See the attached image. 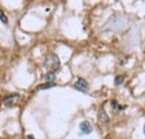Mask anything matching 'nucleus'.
<instances>
[{
    "mask_svg": "<svg viewBox=\"0 0 145 139\" xmlns=\"http://www.w3.org/2000/svg\"><path fill=\"white\" fill-rule=\"evenodd\" d=\"M45 68L48 70V72H52V73H55L57 72L59 68H60V61L58 58V56L56 54H48L45 58V63H44Z\"/></svg>",
    "mask_w": 145,
    "mask_h": 139,
    "instance_id": "1",
    "label": "nucleus"
},
{
    "mask_svg": "<svg viewBox=\"0 0 145 139\" xmlns=\"http://www.w3.org/2000/svg\"><path fill=\"white\" fill-rule=\"evenodd\" d=\"M74 87H75L76 90H78V91H80V92H87V91H88V83H87V81L84 80V79H78V80L75 82Z\"/></svg>",
    "mask_w": 145,
    "mask_h": 139,
    "instance_id": "2",
    "label": "nucleus"
},
{
    "mask_svg": "<svg viewBox=\"0 0 145 139\" xmlns=\"http://www.w3.org/2000/svg\"><path fill=\"white\" fill-rule=\"evenodd\" d=\"M79 129H80V132L83 135H89L91 131H93V127L88 121H83L79 124Z\"/></svg>",
    "mask_w": 145,
    "mask_h": 139,
    "instance_id": "3",
    "label": "nucleus"
},
{
    "mask_svg": "<svg viewBox=\"0 0 145 139\" xmlns=\"http://www.w3.org/2000/svg\"><path fill=\"white\" fill-rule=\"evenodd\" d=\"M98 119H99L102 122H108L109 121L108 116L106 115V112H105L104 110H101V111L98 112Z\"/></svg>",
    "mask_w": 145,
    "mask_h": 139,
    "instance_id": "4",
    "label": "nucleus"
},
{
    "mask_svg": "<svg viewBox=\"0 0 145 139\" xmlns=\"http://www.w3.org/2000/svg\"><path fill=\"white\" fill-rule=\"evenodd\" d=\"M44 79H45V81L47 82V83H54L55 79H56V76H55V73H52V72H48L45 76H44Z\"/></svg>",
    "mask_w": 145,
    "mask_h": 139,
    "instance_id": "5",
    "label": "nucleus"
},
{
    "mask_svg": "<svg viewBox=\"0 0 145 139\" xmlns=\"http://www.w3.org/2000/svg\"><path fill=\"white\" fill-rule=\"evenodd\" d=\"M123 81H124V76H123V75H117V76L115 77V84H116V85L122 84Z\"/></svg>",
    "mask_w": 145,
    "mask_h": 139,
    "instance_id": "6",
    "label": "nucleus"
},
{
    "mask_svg": "<svg viewBox=\"0 0 145 139\" xmlns=\"http://www.w3.org/2000/svg\"><path fill=\"white\" fill-rule=\"evenodd\" d=\"M0 20L3 23V24H8V18H7V16L5 15V13L0 9Z\"/></svg>",
    "mask_w": 145,
    "mask_h": 139,
    "instance_id": "7",
    "label": "nucleus"
},
{
    "mask_svg": "<svg viewBox=\"0 0 145 139\" xmlns=\"http://www.w3.org/2000/svg\"><path fill=\"white\" fill-rule=\"evenodd\" d=\"M55 87V83H46V84H42V85H39L38 90H45V89H49V87Z\"/></svg>",
    "mask_w": 145,
    "mask_h": 139,
    "instance_id": "8",
    "label": "nucleus"
},
{
    "mask_svg": "<svg viewBox=\"0 0 145 139\" xmlns=\"http://www.w3.org/2000/svg\"><path fill=\"white\" fill-rule=\"evenodd\" d=\"M26 139H35V138H34V136H33V135H28V136L26 137Z\"/></svg>",
    "mask_w": 145,
    "mask_h": 139,
    "instance_id": "9",
    "label": "nucleus"
},
{
    "mask_svg": "<svg viewBox=\"0 0 145 139\" xmlns=\"http://www.w3.org/2000/svg\"><path fill=\"white\" fill-rule=\"evenodd\" d=\"M143 132H144V135H145V124H144V129H143Z\"/></svg>",
    "mask_w": 145,
    "mask_h": 139,
    "instance_id": "10",
    "label": "nucleus"
}]
</instances>
